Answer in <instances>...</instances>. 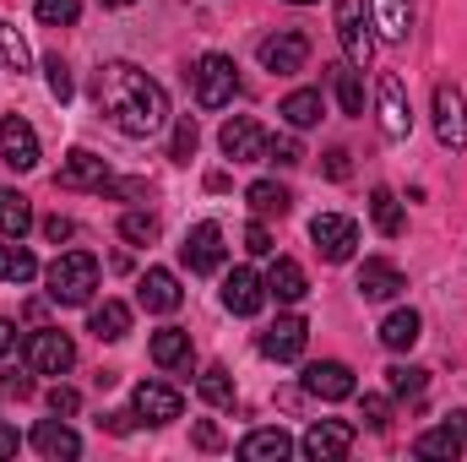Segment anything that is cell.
Instances as JSON below:
<instances>
[{
  "mask_svg": "<svg viewBox=\"0 0 467 462\" xmlns=\"http://www.w3.org/2000/svg\"><path fill=\"white\" fill-rule=\"evenodd\" d=\"M33 11H38L44 27H71L82 16V0H33Z\"/></svg>",
  "mask_w": 467,
  "mask_h": 462,
  "instance_id": "obj_38",
  "label": "cell"
},
{
  "mask_svg": "<svg viewBox=\"0 0 467 462\" xmlns=\"http://www.w3.org/2000/svg\"><path fill=\"white\" fill-rule=\"evenodd\" d=\"M402 289H408V278H402V267H397V261L369 256V261L358 267V294H364V299H397Z\"/></svg>",
  "mask_w": 467,
  "mask_h": 462,
  "instance_id": "obj_20",
  "label": "cell"
},
{
  "mask_svg": "<svg viewBox=\"0 0 467 462\" xmlns=\"http://www.w3.org/2000/svg\"><path fill=\"white\" fill-rule=\"evenodd\" d=\"M104 191L119 196V202H141V196H152V185H147V180H109Z\"/></svg>",
  "mask_w": 467,
  "mask_h": 462,
  "instance_id": "obj_44",
  "label": "cell"
},
{
  "mask_svg": "<svg viewBox=\"0 0 467 462\" xmlns=\"http://www.w3.org/2000/svg\"><path fill=\"white\" fill-rule=\"evenodd\" d=\"M305 392L321 397V403H343V397H353V370L343 359H321V364L305 370Z\"/></svg>",
  "mask_w": 467,
  "mask_h": 462,
  "instance_id": "obj_18",
  "label": "cell"
},
{
  "mask_svg": "<svg viewBox=\"0 0 467 462\" xmlns=\"http://www.w3.org/2000/svg\"><path fill=\"white\" fill-rule=\"evenodd\" d=\"M16 446H22V436H16V430H5V425H0V457H16Z\"/></svg>",
  "mask_w": 467,
  "mask_h": 462,
  "instance_id": "obj_52",
  "label": "cell"
},
{
  "mask_svg": "<svg viewBox=\"0 0 467 462\" xmlns=\"http://www.w3.org/2000/svg\"><path fill=\"white\" fill-rule=\"evenodd\" d=\"M310 239H316L321 261L343 267V261H353V245H358V224H353V218H343V213H321V218L310 224Z\"/></svg>",
  "mask_w": 467,
  "mask_h": 462,
  "instance_id": "obj_10",
  "label": "cell"
},
{
  "mask_svg": "<svg viewBox=\"0 0 467 462\" xmlns=\"http://www.w3.org/2000/svg\"><path fill=\"white\" fill-rule=\"evenodd\" d=\"M196 446H202V452H218V446H223L218 425H196Z\"/></svg>",
  "mask_w": 467,
  "mask_h": 462,
  "instance_id": "obj_49",
  "label": "cell"
},
{
  "mask_svg": "<svg viewBox=\"0 0 467 462\" xmlns=\"http://www.w3.org/2000/svg\"><path fill=\"white\" fill-rule=\"evenodd\" d=\"M130 414L158 430V425H174V419L185 414V397H180L169 381H141V386L130 392Z\"/></svg>",
  "mask_w": 467,
  "mask_h": 462,
  "instance_id": "obj_6",
  "label": "cell"
},
{
  "mask_svg": "<svg viewBox=\"0 0 467 462\" xmlns=\"http://www.w3.org/2000/svg\"><path fill=\"white\" fill-rule=\"evenodd\" d=\"M277 115L288 120L294 131H310V125L321 120V93H316V88H299V93H288V99H283V110H277Z\"/></svg>",
  "mask_w": 467,
  "mask_h": 462,
  "instance_id": "obj_33",
  "label": "cell"
},
{
  "mask_svg": "<svg viewBox=\"0 0 467 462\" xmlns=\"http://www.w3.org/2000/svg\"><path fill=\"white\" fill-rule=\"evenodd\" d=\"M5 392H11V397H33V381H27V375H5Z\"/></svg>",
  "mask_w": 467,
  "mask_h": 462,
  "instance_id": "obj_51",
  "label": "cell"
},
{
  "mask_svg": "<svg viewBox=\"0 0 467 462\" xmlns=\"http://www.w3.org/2000/svg\"><path fill=\"white\" fill-rule=\"evenodd\" d=\"M218 147H223V158H234V163H266L272 136H266L261 120L234 115V120H223V131H218Z\"/></svg>",
  "mask_w": 467,
  "mask_h": 462,
  "instance_id": "obj_4",
  "label": "cell"
},
{
  "mask_svg": "<svg viewBox=\"0 0 467 462\" xmlns=\"http://www.w3.org/2000/svg\"><path fill=\"white\" fill-rule=\"evenodd\" d=\"M419 338H424V316H419V310H391V316L380 321V343L391 348V353L413 348Z\"/></svg>",
  "mask_w": 467,
  "mask_h": 462,
  "instance_id": "obj_25",
  "label": "cell"
},
{
  "mask_svg": "<svg viewBox=\"0 0 467 462\" xmlns=\"http://www.w3.org/2000/svg\"><path fill=\"white\" fill-rule=\"evenodd\" d=\"M196 142H202V131H196V120L185 115L180 125H174V142H169V158H174V163H191V158H196Z\"/></svg>",
  "mask_w": 467,
  "mask_h": 462,
  "instance_id": "obj_39",
  "label": "cell"
},
{
  "mask_svg": "<svg viewBox=\"0 0 467 462\" xmlns=\"http://www.w3.org/2000/svg\"><path fill=\"white\" fill-rule=\"evenodd\" d=\"M288 5H316V0H288Z\"/></svg>",
  "mask_w": 467,
  "mask_h": 462,
  "instance_id": "obj_55",
  "label": "cell"
},
{
  "mask_svg": "<svg viewBox=\"0 0 467 462\" xmlns=\"http://www.w3.org/2000/svg\"><path fill=\"white\" fill-rule=\"evenodd\" d=\"M33 452H38V457H49V462L77 457V452H82V436H77V430L55 414V419H44V425L33 430Z\"/></svg>",
  "mask_w": 467,
  "mask_h": 462,
  "instance_id": "obj_22",
  "label": "cell"
},
{
  "mask_svg": "<svg viewBox=\"0 0 467 462\" xmlns=\"http://www.w3.org/2000/svg\"><path fill=\"white\" fill-rule=\"evenodd\" d=\"M44 283H49L55 305H93V294H99V261L88 250H60L44 267Z\"/></svg>",
  "mask_w": 467,
  "mask_h": 462,
  "instance_id": "obj_2",
  "label": "cell"
},
{
  "mask_svg": "<svg viewBox=\"0 0 467 462\" xmlns=\"http://www.w3.org/2000/svg\"><path fill=\"white\" fill-rule=\"evenodd\" d=\"M93 93H99V115L109 120L125 136H152L169 125V93L130 60H109L99 66L93 77Z\"/></svg>",
  "mask_w": 467,
  "mask_h": 462,
  "instance_id": "obj_1",
  "label": "cell"
},
{
  "mask_svg": "<svg viewBox=\"0 0 467 462\" xmlns=\"http://www.w3.org/2000/svg\"><path fill=\"white\" fill-rule=\"evenodd\" d=\"M11 348H16V327H11V321H5V316H0V359H5V353H11Z\"/></svg>",
  "mask_w": 467,
  "mask_h": 462,
  "instance_id": "obj_53",
  "label": "cell"
},
{
  "mask_svg": "<svg viewBox=\"0 0 467 462\" xmlns=\"http://www.w3.org/2000/svg\"><path fill=\"white\" fill-rule=\"evenodd\" d=\"M244 202H250V213H255V218H283V213L294 207L288 185H277V180H255V185L244 191Z\"/></svg>",
  "mask_w": 467,
  "mask_h": 462,
  "instance_id": "obj_29",
  "label": "cell"
},
{
  "mask_svg": "<svg viewBox=\"0 0 467 462\" xmlns=\"http://www.w3.org/2000/svg\"><path fill=\"white\" fill-rule=\"evenodd\" d=\"M0 163H5V169H16V174L38 169V131H33L22 115L0 120Z\"/></svg>",
  "mask_w": 467,
  "mask_h": 462,
  "instance_id": "obj_11",
  "label": "cell"
},
{
  "mask_svg": "<svg viewBox=\"0 0 467 462\" xmlns=\"http://www.w3.org/2000/svg\"><path fill=\"white\" fill-rule=\"evenodd\" d=\"M266 158H277L283 169H294V163H305V152H299V142L294 136H272V152Z\"/></svg>",
  "mask_w": 467,
  "mask_h": 462,
  "instance_id": "obj_43",
  "label": "cell"
},
{
  "mask_svg": "<svg viewBox=\"0 0 467 462\" xmlns=\"http://www.w3.org/2000/svg\"><path fill=\"white\" fill-rule=\"evenodd\" d=\"M130 425H136V414H104V430L109 436H130Z\"/></svg>",
  "mask_w": 467,
  "mask_h": 462,
  "instance_id": "obj_50",
  "label": "cell"
},
{
  "mask_svg": "<svg viewBox=\"0 0 467 462\" xmlns=\"http://www.w3.org/2000/svg\"><path fill=\"white\" fill-rule=\"evenodd\" d=\"M44 234H49V239H55V245H66V239H71V234H77V224H71V218H60V213H55V218H44Z\"/></svg>",
  "mask_w": 467,
  "mask_h": 462,
  "instance_id": "obj_48",
  "label": "cell"
},
{
  "mask_svg": "<svg viewBox=\"0 0 467 462\" xmlns=\"http://www.w3.org/2000/svg\"><path fill=\"white\" fill-rule=\"evenodd\" d=\"M369 218H375V229L386 234V239H397V234L408 229L402 202H397V191H386V185H375V191H369Z\"/></svg>",
  "mask_w": 467,
  "mask_h": 462,
  "instance_id": "obj_32",
  "label": "cell"
},
{
  "mask_svg": "<svg viewBox=\"0 0 467 462\" xmlns=\"http://www.w3.org/2000/svg\"><path fill=\"white\" fill-rule=\"evenodd\" d=\"M337 44H343L348 66H369L375 60V33L364 22V0H337Z\"/></svg>",
  "mask_w": 467,
  "mask_h": 462,
  "instance_id": "obj_7",
  "label": "cell"
},
{
  "mask_svg": "<svg viewBox=\"0 0 467 462\" xmlns=\"http://www.w3.org/2000/svg\"><path fill=\"white\" fill-rule=\"evenodd\" d=\"M99 5H136V0H99Z\"/></svg>",
  "mask_w": 467,
  "mask_h": 462,
  "instance_id": "obj_54",
  "label": "cell"
},
{
  "mask_svg": "<svg viewBox=\"0 0 467 462\" xmlns=\"http://www.w3.org/2000/svg\"><path fill=\"white\" fill-rule=\"evenodd\" d=\"M369 27H375L386 44H408V33H413V5H408V0H369Z\"/></svg>",
  "mask_w": 467,
  "mask_h": 462,
  "instance_id": "obj_21",
  "label": "cell"
},
{
  "mask_svg": "<svg viewBox=\"0 0 467 462\" xmlns=\"http://www.w3.org/2000/svg\"><path fill=\"white\" fill-rule=\"evenodd\" d=\"M33 229V202L11 185H0V239H22Z\"/></svg>",
  "mask_w": 467,
  "mask_h": 462,
  "instance_id": "obj_26",
  "label": "cell"
},
{
  "mask_svg": "<svg viewBox=\"0 0 467 462\" xmlns=\"http://www.w3.org/2000/svg\"><path fill=\"white\" fill-rule=\"evenodd\" d=\"M44 82H49V93H55L60 104H66V99L77 93V82H71V66H66L60 55H49V60H44Z\"/></svg>",
  "mask_w": 467,
  "mask_h": 462,
  "instance_id": "obj_41",
  "label": "cell"
},
{
  "mask_svg": "<svg viewBox=\"0 0 467 462\" xmlns=\"http://www.w3.org/2000/svg\"><path fill=\"white\" fill-rule=\"evenodd\" d=\"M244 250H250V256H272V250H277V245H272V229H266L261 218L244 229Z\"/></svg>",
  "mask_w": 467,
  "mask_h": 462,
  "instance_id": "obj_42",
  "label": "cell"
},
{
  "mask_svg": "<svg viewBox=\"0 0 467 462\" xmlns=\"http://www.w3.org/2000/svg\"><path fill=\"white\" fill-rule=\"evenodd\" d=\"M109 180H115V169H109L99 152H88V147H77V152L60 163V174H55L60 191H104Z\"/></svg>",
  "mask_w": 467,
  "mask_h": 462,
  "instance_id": "obj_13",
  "label": "cell"
},
{
  "mask_svg": "<svg viewBox=\"0 0 467 462\" xmlns=\"http://www.w3.org/2000/svg\"><path fill=\"white\" fill-rule=\"evenodd\" d=\"M191 82H196V104L202 110H223V104H234V93H239V66H234L229 55L213 49V55L196 60Z\"/></svg>",
  "mask_w": 467,
  "mask_h": 462,
  "instance_id": "obj_3",
  "label": "cell"
},
{
  "mask_svg": "<svg viewBox=\"0 0 467 462\" xmlns=\"http://www.w3.org/2000/svg\"><path fill=\"white\" fill-rule=\"evenodd\" d=\"M196 392H202L213 408H229V403H234V375L223 370V364H207V370H202V381H196Z\"/></svg>",
  "mask_w": 467,
  "mask_h": 462,
  "instance_id": "obj_34",
  "label": "cell"
},
{
  "mask_svg": "<svg viewBox=\"0 0 467 462\" xmlns=\"http://www.w3.org/2000/svg\"><path fill=\"white\" fill-rule=\"evenodd\" d=\"M413 452H419V457H441V462H457V457H462V430H457V425L446 419L441 430H424V436L413 441Z\"/></svg>",
  "mask_w": 467,
  "mask_h": 462,
  "instance_id": "obj_31",
  "label": "cell"
},
{
  "mask_svg": "<svg viewBox=\"0 0 467 462\" xmlns=\"http://www.w3.org/2000/svg\"><path fill=\"white\" fill-rule=\"evenodd\" d=\"M93 338L99 343H119L125 332H130V305H119V299H104V305H93Z\"/></svg>",
  "mask_w": 467,
  "mask_h": 462,
  "instance_id": "obj_30",
  "label": "cell"
},
{
  "mask_svg": "<svg viewBox=\"0 0 467 462\" xmlns=\"http://www.w3.org/2000/svg\"><path fill=\"white\" fill-rule=\"evenodd\" d=\"M49 408H55V414H60V419H71V414H77V408H82V397H77V392H71V386H55V392H49Z\"/></svg>",
  "mask_w": 467,
  "mask_h": 462,
  "instance_id": "obj_46",
  "label": "cell"
},
{
  "mask_svg": "<svg viewBox=\"0 0 467 462\" xmlns=\"http://www.w3.org/2000/svg\"><path fill=\"white\" fill-rule=\"evenodd\" d=\"M294 452V441L283 436V430H250L244 441H239V457L244 462H283Z\"/></svg>",
  "mask_w": 467,
  "mask_h": 462,
  "instance_id": "obj_28",
  "label": "cell"
},
{
  "mask_svg": "<svg viewBox=\"0 0 467 462\" xmlns=\"http://www.w3.org/2000/svg\"><path fill=\"white\" fill-rule=\"evenodd\" d=\"M0 66H5V71H27V66H33V49H27V38H22L11 22H0Z\"/></svg>",
  "mask_w": 467,
  "mask_h": 462,
  "instance_id": "obj_35",
  "label": "cell"
},
{
  "mask_svg": "<svg viewBox=\"0 0 467 462\" xmlns=\"http://www.w3.org/2000/svg\"><path fill=\"white\" fill-rule=\"evenodd\" d=\"M364 425L369 430H386L391 425V403L386 397H364Z\"/></svg>",
  "mask_w": 467,
  "mask_h": 462,
  "instance_id": "obj_45",
  "label": "cell"
},
{
  "mask_svg": "<svg viewBox=\"0 0 467 462\" xmlns=\"http://www.w3.org/2000/svg\"><path fill=\"white\" fill-rule=\"evenodd\" d=\"M299 452L310 462H337L353 452V425L343 419H316L310 430H305V441H299Z\"/></svg>",
  "mask_w": 467,
  "mask_h": 462,
  "instance_id": "obj_12",
  "label": "cell"
},
{
  "mask_svg": "<svg viewBox=\"0 0 467 462\" xmlns=\"http://www.w3.org/2000/svg\"><path fill=\"white\" fill-rule=\"evenodd\" d=\"M33 278H38V256H33L22 239H5V245H0V283H16V289H22V283H33Z\"/></svg>",
  "mask_w": 467,
  "mask_h": 462,
  "instance_id": "obj_27",
  "label": "cell"
},
{
  "mask_svg": "<svg viewBox=\"0 0 467 462\" xmlns=\"http://www.w3.org/2000/svg\"><path fill=\"white\" fill-rule=\"evenodd\" d=\"M136 299H141V310H152V316H174V310L185 305V289H180V278H174L169 267H152V272H141Z\"/></svg>",
  "mask_w": 467,
  "mask_h": 462,
  "instance_id": "obj_15",
  "label": "cell"
},
{
  "mask_svg": "<svg viewBox=\"0 0 467 462\" xmlns=\"http://www.w3.org/2000/svg\"><path fill=\"white\" fill-rule=\"evenodd\" d=\"M348 174H353L348 147H332V152H327V180H348Z\"/></svg>",
  "mask_w": 467,
  "mask_h": 462,
  "instance_id": "obj_47",
  "label": "cell"
},
{
  "mask_svg": "<svg viewBox=\"0 0 467 462\" xmlns=\"http://www.w3.org/2000/svg\"><path fill=\"white\" fill-rule=\"evenodd\" d=\"M424 375H430V370H419V364H391V370H386V392H391V397H419V392H424Z\"/></svg>",
  "mask_w": 467,
  "mask_h": 462,
  "instance_id": "obj_37",
  "label": "cell"
},
{
  "mask_svg": "<svg viewBox=\"0 0 467 462\" xmlns=\"http://www.w3.org/2000/svg\"><path fill=\"white\" fill-rule=\"evenodd\" d=\"M435 136H441V147H451V152L467 147V99H462L457 82H441V88H435Z\"/></svg>",
  "mask_w": 467,
  "mask_h": 462,
  "instance_id": "obj_8",
  "label": "cell"
},
{
  "mask_svg": "<svg viewBox=\"0 0 467 462\" xmlns=\"http://www.w3.org/2000/svg\"><path fill=\"white\" fill-rule=\"evenodd\" d=\"M27 364H33L38 375H66V370L77 364V343H71L60 327H38V332L27 338Z\"/></svg>",
  "mask_w": 467,
  "mask_h": 462,
  "instance_id": "obj_9",
  "label": "cell"
},
{
  "mask_svg": "<svg viewBox=\"0 0 467 462\" xmlns=\"http://www.w3.org/2000/svg\"><path fill=\"white\" fill-rule=\"evenodd\" d=\"M310 343V327H305V316H277L266 332H261V353L266 359H277V364H294L299 353Z\"/></svg>",
  "mask_w": 467,
  "mask_h": 462,
  "instance_id": "obj_16",
  "label": "cell"
},
{
  "mask_svg": "<svg viewBox=\"0 0 467 462\" xmlns=\"http://www.w3.org/2000/svg\"><path fill=\"white\" fill-rule=\"evenodd\" d=\"M266 294H272V299H283V305H299V299L310 294L305 267H299L294 256H277V261H272V272H266Z\"/></svg>",
  "mask_w": 467,
  "mask_h": 462,
  "instance_id": "obj_23",
  "label": "cell"
},
{
  "mask_svg": "<svg viewBox=\"0 0 467 462\" xmlns=\"http://www.w3.org/2000/svg\"><path fill=\"white\" fill-rule=\"evenodd\" d=\"M266 305V278H255L250 267H234L229 278H223V310L234 316H255Z\"/></svg>",
  "mask_w": 467,
  "mask_h": 462,
  "instance_id": "obj_19",
  "label": "cell"
},
{
  "mask_svg": "<svg viewBox=\"0 0 467 462\" xmlns=\"http://www.w3.org/2000/svg\"><path fill=\"white\" fill-rule=\"evenodd\" d=\"M180 261L191 272H218L223 267V229L218 224H196L185 234V245H180Z\"/></svg>",
  "mask_w": 467,
  "mask_h": 462,
  "instance_id": "obj_17",
  "label": "cell"
},
{
  "mask_svg": "<svg viewBox=\"0 0 467 462\" xmlns=\"http://www.w3.org/2000/svg\"><path fill=\"white\" fill-rule=\"evenodd\" d=\"M305 66H310V38H305L299 27H283V33L261 38V71H272V77H299Z\"/></svg>",
  "mask_w": 467,
  "mask_h": 462,
  "instance_id": "obj_5",
  "label": "cell"
},
{
  "mask_svg": "<svg viewBox=\"0 0 467 462\" xmlns=\"http://www.w3.org/2000/svg\"><path fill=\"white\" fill-rule=\"evenodd\" d=\"M119 239L152 245V239H158V218H152V213H125V218H119Z\"/></svg>",
  "mask_w": 467,
  "mask_h": 462,
  "instance_id": "obj_40",
  "label": "cell"
},
{
  "mask_svg": "<svg viewBox=\"0 0 467 462\" xmlns=\"http://www.w3.org/2000/svg\"><path fill=\"white\" fill-rule=\"evenodd\" d=\"M332 93H337L343 115H364V88H358V71H348V66H332Z\"/></svg>",
  "mask_w": 467,
  "mask_h": 462,
  "instance_id": "obj_36",
  "label": "cell"
},
{
  "mask_svg": "<svg viewBox=\"0 0 467 462\" xmlns=\"http://www.w3.org/2000/svg\"><path fill=\"white\" fill-rule=\"evenodd\" d=\"M375 99H380V131H386L391 142H408V136H413V110H408V93H402V82H397L391 71H380Z\"/></svg>",
  "mask_w": 467,
  "mask_h": 462,
  "instance_id": "obj_14",
  "label": "cell"
},
{
  "mask_svg": "<svg viewBox=\"0 0 467 462\" xmlns=\"http://www.w3.org/2000/svg\"><path fill=\"white\" fill-rule=\"evenodd\" d=\"M152 364L158 370H191V332H180V327L152 332Z\"/></svg>",
  "mask_w": 467,
  "mask_h": 462,
  "instance_id": "obj_24",
  "label": "cell"
}]
</instances>
